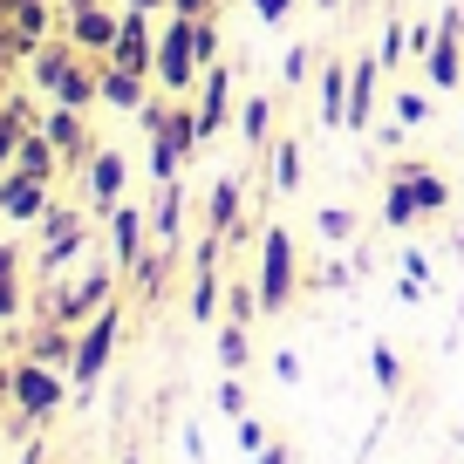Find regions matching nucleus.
Wrapping results in <instances>:
<instances>
[{
    "label": "nucleus",
    "mask_w": 464,
    "mask_h": 464,
    "mask_svg": "<svg viewBox=\"0 0 464 464\" xmlns=\"http://www.w3.org/2000/svg\"><path fill=\"white\" fill-rule=\"evenodd\" d=\"M260 464H294V450H287V444H266V450H260Z\"/></svg>",
    "instance_id": "nucleus-31"
},
{
    "label": "nucleus",
    "mask_w": 464,
    "mask_h": 464,
    "mask_svg": "<svg viewBox=\"0 0 464 464\" xmlns=\"http://www.w3.org/2000/svg\"><path fill=\"white\" fill-rule=\"evenodd\" d=\"M301 137H274L266 144V178H274V191H301V178H307V158H301Z\"/></svg>",
    "instance_id": "nucleus-7"
},
{
    "label": "nucleus",
    "mask_w": 464,
    "mask_h": 464,
    "mask_svg": "<svg viewBox=\"0 0 464 464\" xmlns=\"http://www.w3.org/2000/svg\"><path fill=\"white\" fill-rule=\"evenodd\" d=\"M376 62H382V69H390V75L403 69V62H417V48H410V28H403V21H396V14L382 21V34H376Z\"/></svg>",
    "instance_id": "nucleus-11"
},
{
    "label": "nucleus",
    "mask_w": 464,
    "mask_h": 464,
    "mask_svg": "<svg viewBox=\"0 0 464 464\" xmlns=\"http://www.w3.org/2000/svg\"><path fill=\"white\" fill-rule=\"evenodd\" d=\"M226 116H232V75L212 62V69H205V82H198V130L212 137Z\"/></svg>",
    "instance_id": "nucleus-8"
},
{
    "label": "nucleus",
    "mask_w": 464,
    "mask_h": 464,
    "mask_svg": "<svg viewBox=\"0 0 464 464\" xmlns=\"http://www.w3.org/2000/svg\"><path fill=\"white\" fill-rule=\"evenodd\" d=\"M294 7H301V0H253V14H260V21H287Z\"/></svg>",
    "instance_id": "nucleus-25"
},
{
    "label": "nucleus",
    "mask_w": 464,
    "mask_h": 464,
    "mask_svg": "<svg viewBox=\"0 0 464 464\" xmlns=\"http://www.w3.org/2000/svg\"><path fill=\"white\" fill-rule=\"evenodd\" d=\"M226 314H232V321H260V314H266V307H260V287H253V280H239V287L226 294Z\"/></svg>",
    "instance_id": "nucleus-18"
},
{
    "label": "nucleus",
    "mask_w": 464,
    "mask_h": 464,
    "mask_svg": "<svg viewBox=\"0 0 464 464\" xmlns=\"http://www.w3.org/2000/svg\"><path fill=\"white\" fill-rule=\"evenodd\" d=\"M314 7H321V14H342V7H348V0H314Z\"/></svg>",
    "instance_id": "nucleus-33"
},
{
    "label": "nucleus",
    "mask_w": 464,
    "mask_h": 464,
    "mask_svg": "<svg viewBox=\"0 0 464 464\" xmlns=\"http://www.w3.org/2000/svg\"><path fill=\"white\" fill-rule=\"evenodd\" d=\"M396 260H403V280H417V287H430V280H437V266H430V253H423V246L396 253Z\"/></svg>",
    "instance_id": "nucleus-19"
},
{
    "label": "nucleus",
    "mask_w": 464,
    "mask_h": 464,
    "mask_svg": "<svg viewBox=\"0 0 464 464\" xmlns=\"http://www.w3.org/2000/svg\"><path fill=\"white\" fill-rule=\"evenodd\" d=\"M458 437H464V423H458Z\"/></svg>",
    "instance_id": "nucleus-34"
},
{
    "label": "nucleus",
    "mask_w": 464,
    "mask_h": 464,
    "mask_svg": "<svg viewBox=\"0 0 464 464\" xmlns=\"http://www.w3.org/2000/svg\"><path fill=\"white\" fill-rule=\"evenodd\" d=\"M390 69L376 62V48L369 55H348V130L362 137V130H376V110L390 102Z\"/></svg>",
    "instance_id": "nucleus-3"
},
{
    "label": "nucleus",
    "mask_w": 464,
    "mask_h": 464,
    "mask_svg": "<svg viewBox=\"0 0 464 464\" xmlns=\"http://www.w3.org/2000/svg\"><path fill=\"white\" fill-rule=\"evenodd\" d=\"M307 280H314V287H348V280H355V266H342V260H328V266H314V274H307Z\"/></svg>",
    "instance_id": "nucleus-22"
},
{
    "label": "nucleus",
    "mask_w": 464,
    "mask_h": 464,
    "mask_svg": "<svg viewBox=\"0 0 464 464\" xmlns=\"http://www.w3.org/2000/svg\"><path fill=\"white\" fill-rule=\"evenodd\" d=\"M314 232H321V239H355L362 218L348 212V205H314Z\"/></svg>",
    "instance_id": "nucleus-15"
},
{
    "label": "nucleus",
    "mask_w": 464,
    "mask_h": 464,
    "mask_svg": "<svg viewBox=\"0 0 464 464\" xmlns=\"http://www.w3.org/2000/svg\"><path fill=\"white\" fill-rule=\"evenodd\" d=\"M437 28H444L450 42H464V7H444V14H437Z\"/></svg>",
    "instance_id": "nucleus-27"
},
{
    "label": "nucleus",
    "mask_w": 464,
    "mask_h": 464,
    "mask_svg": "<svg viewBox=\"0 0 464 464\" xmlns=\"http://www.w3.org/2000/svg\"><path fill=\"white\" fill-rule=\"evenodd\" d=\"M218 410H226V417H246V390H239V382H218Z\"/></svg>",
    "instance_id": "nucleus-24"
},
{
    "label": "nucleus",
    "mask_w": 464,
    "mask_h": 464,
    "mask_svg": "<svg viewBox=\"0 0 464 464\" xmlns=\"http://www.w3.org/2000/svg\"><path fill=\"white\" fill-rule=\"evenodd\" d=\"M123 62H130V69H144V62H150V48H144V21H130V28H123Z\"/></svg>",
    "instance_id": "nucleus-21"
},
{
    "label": "nucleus",
    "mask_w": 464,
    "mask_h": 464,
    "mask_svg": "<svg viewBox=\"0 0 464 464\" xmlns=\"http://www.w3.org/2000/svg\"><path fill=\"white\" fill-rule=\"evenodd\" d=\"M410 48H417V62H423V75H430V89H444V96H458V89H464V42H450L437 21L410 28Z\"/></svg>",
    "instance_id": "nucleus-4"
},
{
    "label": "nucleus",
    "mask_w": 464,
    "mask_h": 464,
    "mask_svg": "<svg viewBox=\"0 0 464 464\" xmlns=\"http://www.w3.org/2000/svg\"><path fill=\"white\" fill-rule=\"evenodd\" d=\"M382 185H396V191H403L417 218H444V212H450V178L437 171V164H423V158H390Z\"/></svg>",
    "instance_id": "nucleus-2"
},
{
    "label": "nucleus",
    "mask_w": 464,
    "mask_h": 464,
    "mask_svg": "<svg viewBox=\"0 0 464 464\" xmlns=\"http://www.w3.org/2000/svg\"><path fill=\"white\" fill-rule=\"evenodd\" d=\"M191 69H198V62H191V34H185V14H178V28L164 34V48H158V75H164L171 89H185Z\"/></svg>",
    "instance_id": "nucleus-9"
},
{
    "label": "nucleus",
    "mask_w": 464,
    "mask_h": 464,
    "mask_svg": "<svg viewBox=\"0 0 464 464\" xmlns=\"http://www.w3.org/2000/svg\"><path fill=\"white\" fill-rule=\"evenodd\" d=\"M403 137H410V123H376V144H390V150H396Z\"/></svg>",
    "instance_id": "nucleus-30"
},
{
    "label": "nucleus",
    "mask_w": 464,
    "mask_h": 464,
    "mask_svg": "<svg viewBox=\"0 0 464 464\" xmlns=\"http://www.w3.org/2000/svg\"><path fill=\"white\" fill-rule=\"evenodd\" d=\"M212 307H218V274H198V294H191V314H198V321H212Z\"/></svg>",
    "instance_id": "nucleus-20"
},
{
    "label": "nucleus",
    "mask_w": 464,
    "mask_h": 464,
    "mask_svg": "<svg viewBox=\"0 0 464 464\" xmlns=\"http://www.w3.org/2000/svg\"><path fill=\"white\" fill-rule=\"evenodd\" d=\"M239 130H246L253 150H266L280 137V102L274 96H246V110H239Z\"/></svg>",
    "instance_id": "nucleus-10"
},
{
    "label": "nucleus",
    "mask_w": 464,
    "mask_h": 464,
    "mask_svg": "<svg viewBox=\"0 0 464 464\" xmlns=\"http://www.w3.org/2000/svg\"><path fill=\"white\" fill-rule=\"evenodd\" d=\"M390 110H396V123H410V130H423V123H430V96H423L417 82H396V89H390Z\"/></svg>",
    "instance_id": "nucleus-13"
},
{
    "label": "nucleus",
    "mask_w": 464,
    "mask_h": 464,
    "mask_svg": "<svg viewBox=\"0 0 464 464\" xmlns=\"http://www.w3.org/2000/svg\"><path fill=\"white\" fill-rule=\"evenodd\" d=\"M314 55H321V42H294V48H287V62H280V75L301 89L307 75H314Z\"/></svg>",
    "instance_id": "nucleus-17"
},
{
    "label": "nucleus",
    "mask_w": 464,
    "mask_h": 464,
    "mask_svg": "<svg viewBox=\"0 0 464 464\" xmlns=\"http://www.w3.org/2000/svg\"><path fill=\"white\" fill-rule=\"evenodd\" d=\"M369 376H376L382 396H403V355L390 342H369Z\"/></svg>",
    "instance_id": "nucleus-12"
},
{
    "label": "nucleus",
    "mask_w": 464,
    "mask_h": 464,
    "mask_svg": "<svg viewBox=\"0 0 464 464\" xmlns=\"http://www.w3.org/2000/svg\"><path fill=\"white\" fill-rule=\"evenodd\" d=\"M218 362H226V369H246V362H253V334H246V321H226V328H218Z\"/></svg>",
    "instance_id": "nucleus-14"
},
{
    "label": "nucleus",
    "mask_w": 464,
    "mask_h": 464,
    "mask_svg": "<svg viewBox=\"0 0 464 464\" xmlns=\"http://www.w3.org/2000/svg\"><path fill=\"white\" fill-rule=\"evenodd\" d=\"M178 205H185V198H178V191H171V198H164V212H158V232H164V239H171V232H178Z\"/></svg>",
    "instance_id": "nucleus-28"
},
{
    "label": "nucleus",
    "mask_w": 464,
    "mask_h": 464,
    "mask_svg": "<svg viewBox=\"0 0 464 464\" xmlns=\"http://www.w3.org/2000/svg\"><path fill=\"white\" fill-rule=\"evenodd\" d=\"M239 444H246L253 458H260V450L274 444V437H266V423H260V417H239Z\"/></svg>",
    "instance_id": "nucleus-23"
},
{
    "label": "nucleus",
    "mask_w": 464,
    "mask_h": 464,
    "mask_svg": "<svg viewBox=\"0 0 464 464\" xmlns=\"http://www.w3.org/2000/svg\"><path fill=\"white\" fill-rule=\"evenodd\" d=\"M274 376H280V382H301V355H287V348H280V355H274Z\"/></svg>",
    "instance_id": "nucleus-26"
},
{
    "label": "nucleus",
    "mask_w": 464,
    "mask_h": 464,
    "mask_svg": "<svg viewBox=\"0 0 464 464\" xmlns=\"http://www.w3.org/2000/svg\"><path fill=\"white\" fill-rule=\"evenodd\" d=\"M253 287H260L266 314H287L294 294H301V246H294L287 226H266L260 232V266H253Z\"/></svg>",
    "instance_id": "nucleus-1"
},
{
    "label": "nucleus",
    "mask_w": 464,
    "mask_h": 464,
    "mask_svg": "<svg viewBox=\"0 0 464 464\" xmlns=\"http://www.w3.org/2000/svg\"><path fill=\"white\" fill-rule=\"evenodd\" d=\"M178 14H185V21H198V14H212V0H178Z\"/></svg>",
    "instance_id": "nucleus-32"
},
{
    "label": "nucleus",
    "mask_w": 464,
    "mask_h": 464,
    "mask_svg": "<svg viewBox=\"0 0 464 464\" xmlns=\"http://www.w3.org/2000/svg\"><path fill=\"white\" fill-rule=\"evenodd\" d=\"M314 110H321V123H328V130H348V55H321Z\"/></svg>",
    "instance_id": "nucleus-6"
},
{
    "label": "nucleus",
    "mask_w": 464,
    "mask_h": 464,
    "mask_svg": "<svg viewBox=\"0 0 464 464\" xmlns=\"http://www.w3.org/2000/svg\"><path fill=\"white\" fill-rule=\"evenodd\" d=\"M150 130H158V150H150L158 178H171L178 158H191V150L205 144V130H198V116H191V110H150Z\"/></svg>",
    "instance_id": "nucleus-5"
},
{
    "label": "nucleus",
    "mask_w": 464,
    "mask_h": 464,
    "mask_svg": "<svg viewBox=\"0 0 464 464\" xmlns=\"http://www.w3.org/2000/svg\"><path fill=\"white\" fill-rule=\"evenodd\" d=\"M110 96L116 102H137V75H110Z\"/></svg>",
    "instance_id": "nucleus-29"
},
{
    "label": "nucleus",
    "mask_w": 464,
    "mask_h": 464,
    "mask_svg": "<svg viewBox=\"0 0 464 464\" xmlns=\"http://www.w3.org/2000/svg\"><path fill=\"white\" fill-rule=\"evenodd\" d=\"M185 34H191V62H198V69H212V62H218V28H212V14L185 21Z\"/></svg>",
    "instance_id": "nucleus-16"
}]
</instances>
